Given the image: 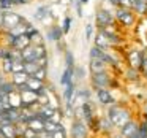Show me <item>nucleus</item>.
<instances>
[{
	"instance_id": "nucleus-1",
	"label": "nucleus",
	"mask_w": 147,
	"mask_h": 138,
	"mask_svg": "<svg viewBox=\"0 0 147 138\" xmlns=\"http://www.w3.org/2000/svg\"><path fill=\"white\" fill-rule=\"evenodd\" d=\"M108 119H109V122L112 124V127H119V128H120L125 122L131 119V113L128 111L127 106H123L122 103L115 102V103H112V105H109Z\"/></svg>"
},
{
	"instance_id": "nucleus-2",
	"label": "nucleus",
	"mask_w": 147,
	"mask_h": 138,
	"mask_svg": "<svg viewBox=\"0 0 147 138\" xmlns=\"http://www.w3.org/2000/svg\"><path fill=\"white\" fill-rule=\"evenodd\" d=\"M112 14H114L115 24H120L122 27H134L139 21V18L131 11V8H123V7H115L112 10Z\"/></svg>"
},
{
	"instance_id": "nucleus-3",
	"label": "nucleus",
	"mask_w": 147,
	"mask_h": 138,
	"mask_svg": "<svg viewBox=\"0 0 147 138\" xmlns=\"http://www.w3.org/2000/svg\"><path fill=\"white\" fill-rule=\"evenodd\" d=\"M112 76L109 70L98 71V73H90V84L93 89H109L112 86Z\"/></svg>"
},
{
	"instance_id": "nucleus-4",
	"label": "nucleus",
	"mask_w": 147,
	"mask_h": 138,
	"mask_svg": "<svg viewBox=\"0 0 147 138\" xmlns=\"http://www.w3.org/2000/svg\"><path fill=\"white\" fill-rule=\"evenodd\" d=\"M114 24H115V19L111 10H108V8H98L96 10V14H95L96 29H101V27H106V26H114Z\"/></svg>"
},
{
	"instance_id": "nucleus-5",
	"label": "nucleus",
	"mask_w": 147,
	"mask_h": 138,
	"mask_svg": "<svg viewBox=\"0 0 147 138\" xmlns=\"http://www.w3.org/2000/svg\"><path fill=\"white\" fill-rule=\"evenodd\" d=\"M24 19H26V18H24L22 14H21V13H16V11H13V10L3 11V32H5V30L13 29L14 26L21 24Z\"/></svg>"
},
{
	"instance_id": "nucleus-6",
	"label": "nucleus",
	"mask_w": 147,
	"mask_h": 138,
	"mask_svg": "<svg viewBox=\"0 0 147 138\" xmlns=\"http://www.w3.org/2000/svg\"><path fill=\"white\" fill-rule=\"evenodd\" d=\"M21 95V102L22 106H35L38 105V94L33 92L30 89H24V90H18Z\"/></svg>"
},
{
	"instance_id": "nucleus-7",
	"label": "nucleus",
	"mask_w": 147,
	"mask_h": 138,
	"mask_svg": "<svg viewBox=\"0 0 147 138\" xmlns=\"http://www.w3.org/2000/svg\"><path fill=\"white\" fill-rule=\"evenodd\" d=\"M33 18H35L38 22L45 24L46 21H51L52 18H54V14H52L51 7H49V5H40V7L35 10V13H33Z\"/></svg>"
},
{
	"instance_id": "nucleus-8",
	"label": "nucleus",
	"mask_w": 147,
	"mask_h": 138,
	"mask_svg": "<svg viewBox=\"0 0 147 138\" xmlns=\"http://www.w3.org/2000/svg\"><path fill=\"white\" fill-rule=\"evenodd\" d=\"M87 133H89V130H87L86 122L76 119L71 125V138H87Z\"/></svg>"
},
{
	"instance_id": "nucleus-9",
	"label": "nucleus",
	"mask_w": 147,
	"mask_h": 138,
	"mask_svg": "<svg viewBox=\"0 0 147 138\" xmlns=\"http://www.w3.org/2000/svg\"><path fill=\"white\" fill-rule=\"evenodd\" d=\"M95 95H96V100H98L100 105L109 106L112 103H115V99L109 89H95Z\"/></svg>"
},
{
	"instance_id": "nucleus-10",
	"label": "nucleus",
	"mask_w": 147,
	"mask_h": 138,
	"mask_svg": "<svg viewBox=\"0 0 147 138\" xmlns=\"http://www.w3.org/2000/svg\"><path fill=\"white\" fill-rule=\"evenodd\" d=\"M46 38H48V41H52V43L60 41V40L63 38V32H62L60 26L52 22L51 26L48 27V30H46Z\"/></svg>"
},
{
	"instance_id": "nucleus-11",
	"label": "nucleus",
	"mask_w": 147,
	"mask_h": 138,
	"mask_svg": "<svg viewBox=\"0 0 147 138\" xmlns=\"http://www.w3.org/2000/svg\"><path fill=\"white\" fill-rule=\"evenodd\" d=\"M26 86L29 87L30 90H33V92H36L38 95H41V94H45L46 90V83H43V81L36 80V78L33 76H29L26 81Z\"/></svg>"
},
{
	"instance_id": "nucleus-12",
	"label": "nucleus",
	"mask_w": 147,
	"mask_h": 138,
	"mask_svg": "<svg viewBox=\"0 0 147 138\" xmlns=\"http://www.w3.org/2000/svg\"><path fill=\"white\" fill-rule=\"evenodd\" d=\"M131 11L138 18H147V0H133Z\"/></svg>"
},
{
	"instance_id": "nucleus-13",
	"label": "nucleus",
	"mask_w": 147,
	"mask_h": 138,
	"mask_svg": "<svg viewBox=\"0 0 147 138\" xmlns=\"http://www.w3.org/2000/svg\"><path fill=\"white\" fill-rule=\"evenodd\" d=\"M89 70H90V73H98V71H106V70H109V67H108V64H106L105 61H101V59H98V57H90Z\"/></svg>"
},
{
	"instance_id": "nucleus-14",
	"label": "nucleus",
	"mask_w": 147,
	"mask_h": 138,
	"mask_svg": "<svg viewBox=\"0 0 147 138\" xmlns=\"http://www.w3.org/2000/svg\"><path fill=\"white\" fill-rule=\"evenodd\" d=\"M138 122L136 121H133V119H130V121H127L123 125L120 127V133H122V137L123 138H130L133 133H136L138 132Z\"/></svg>"
},
{
	"instance_id": "nucleus-15",
	"label": "nucleus",
	"mask_w": 147,
	"mask_h": 138,
	"mask_svg": "<svg viewBox=\"0 0 147 138\" xmlns=\"http://www.w3.org/2000/svg\"><path fill=\"white\" fill-rule=\"evenodd\" d=\"M30 45V38L27 33H21V35H16L13 40V43H11L10 48H14V49H19V51H22L24 48H27V46Z\"/></svg>"
},
{
	"instance_id": "nucleus-16",
	"label": "nucleus",
	"mask_w": 147,
	"mask_h": 138,
	"mask_svg": "<svg viewBox=\"0 0 147 138\" xmlns=\"http://www.w3.org/2000/svg\"><path fill=\"white\" fill-rule=\"evenodd\" d=\"M93 45L101 48V49H111L112 48L109 40H108V37H106L101 30H98V32L95 33V37H93Z\"/></svg>"
},
{
	"instance_id": "nucleus-17",
	"label": "nucleus",
	"mask_w": 147,
	"mask_h": 138,
	"mask_svg": "<svg viewBox=\"0 0 147 138\" xmlns=\"http://www.w3.org/2000/svg\"><path fill=\"white\" fill-rule=\"evenodd\" d=\"M26 125L29 128H32L33 132H36V133H38V132H41L43 127H45V119H41L40 116L35 114V116H32V118L26 122Z\"/></svg>"
},
{
	"instance_id": "nucleus-18",
	"label": "nucleus",
	"mask_w": 147,
	"mask_h": 138,
	"mask_svg": "<svg viewBox=\"0 0 147 138\" xmlns=\"http://www.w3.org/2000/svg\"><path fill=\"white\" fill-rule=\"evenodd\" d=\"M21 61L22 62H35L36 61V54H35V49H33V45H29L27 48H24L21 51Z\"/></svg>"
},
{
	"instance_id": "nucleus-19",
	"label": "nucleus",
	"mask_w": 147,
	"mask_h": 138,
	"mask_svg": "<svg viewBox=\"0 0 147 138\" xmlns=\"http://www.w3.org/2000/svg\"><path fill=\"white\" fill-rule=\"evenodd\" d=\"M74 90H76V86H74V83H70V84H67V86H65V92H63L65 105H73Z\"/></svg>"
},
{
	"instance_id": "nucleus-20",
	"label": "nucleus",
	"mask_w": 147,
	"mask_h": 138,
	"mask_svg": "<svg viewBox=\"0 0 147 138\" xmlns=\"http://www.w3.org/2000/svg\"><path fill=\"white\" fill-rule=\"evenodd\" d=\"M8 106L10 108H21L22 106V102H21V95L18 90H13V92L8 94Z\"/></svg>"
},
{
	"instance_id": "nucleus-21",
	"label": "nucleus",
	"mask_w": 147,
	"mask_h": 138,
	"mask_svg": "<svg viewBox=\"0 0 147 138\" xmlns=\"http://www.w3.org/2000/svg\"><path fill=\"white\" fill-rule=\"evenodd\" d=\"M27 78H29V75L26 73V71H16V73H11V83L14 84V86H22V84H26V81H27Z\"/></svg>"
},
{
	"instance_id": "nucleus-22",
	"label": "nucleus",
	"mask_w": 147,
	"mask_h": 138,
	"mask_svg": "<svg viewBox=\"0 0 147 138\" xmlns=\"http://www.w3.org/2000/svg\"><path fill=\"white\" fill-rule=\"evenodd\" d=\"M0 130L3 132L5 138H18L14 124H11V122H3V124H0Z\"/></svg>"
},
{
	"instance_id": "nucleus-23",
	"label": "nucleus",
	"mask_w": 147,
	"mask_h": 138,
	"mask_svg": "<svg viewBox=\"0 0 147 138\" xmlns=\"http://www.w3.org/2000/svg\"><path fill=\"white\" fill-rule=\"evenodd\" d=\"M30 76H33V78H36V80L46 83V80H48V67H38Z\"/></svg>"
},
{
	"instance_id": "nucleus-24",
	"label": "nucleus",
	"mask_w": 147,
	"mask_h": 138,
	"mask_svg": "<svg viewBox=\"0 0 147 138\" xmlns=\"http://www.w3.org/2000/svg\"><path fill=\"white\" fill-rule=\"evenodd\" d=\"M139 70H136V68L133 67H127V70H125V78H127L130 83H134V81L139 80Z\"/></svg>"
},
{
	"instance_id": "nucleus-25",
	"label": "nucleus",
	"mask_w": 147,
	"mask_h": 138,
	"mask_svg": "<svg viewBox=\"0 0 147 138\" xmlns=\"http://www.w3.org/2000/svg\"><path fill=\"white\" fill-rule=\"evenodd\" d=\"M65 68H70V70H73L74 65H76V61H74V56L73 52L70 51V49H65Z\"/></svg>"
},
{
	"instance_id": "nucleus-26",
	"label": "nucleus",
	"mask_w": 147,
	"mask_h": 138,
	"mask_svg": "<svg viewBox=\"0 0 147 138\" xmlns=\"http://www.w3.org/2000/svg\"><path fill=\"white\" fill-rule=\"evenodd\" d=\"M70 83H74V80H73V70L65 68L63 73H62V78H60V84H62V86H67V84H70Z\"/></svg>"
},
{
	"instance_id": "nucleus-27",
	"label": "nucleus",
	"mask_w": 147,
	"mask_h": 138,
	"mask_svg": "<svg viewBox=\"0 0 147 138\" xmlns=\"http://www.w3.org/2000/svg\"><path fill=\"white\" fill-rule=\"evenodd\" d=\"M60 29H62V32H63V35L70 33V30H71V16L70 14H65L63 16L62 24H60Z\"/></svg>"
},
{
	"instance_id": "nucleus-28",
	"label": "nucleus",
	"mask_w": 147,
	"mask_h": 138,
	"mask_svg": "<svg viewBox=\"0 0 147 138\" xmlns=\"http://www.w3.org/2000/svg\"><path fill=\"white\" fill-rule=\"evenodd\" d=\"M13 90H16V86H14L11 81L8 80H3L2 83H0V92H3V94H10L13 92Z\"/></svg>"
},
{
	"instance_id": "nucleus-29",
	"label": "nucleus",
	"mask_w": 147,
	"mask_h": 138,
	"mask_svg": "<svg viewBox=\"0 0 147 138\" xmlns=\"http://www.w3.org/2000/svg\"><path fill=\"white\" fill-rule=\"evenodd\" d=\"M0 68H2V71L3 73H7V75H10L11 73V65H13V61H11L10 57H5V59H2L0 61Z\"/></svg>"
},
{
	"instance_id": "nucleus-30",
	"label": "nucleus",
	"mask_w": 147,
	"mask_h": 138,
	"mask_svg": "<svg viewBox=\"0 0 147 138\" xmlns=\"http://www.w3.org/2000/svg\"><path fill=\"white\" fill-rule=\"evenodd\" d=\"M43 130L49 132V133L55 132V130H57V122L51 121V119H45V127H43Z\"/></svg>"
},
{
	"instance_id": "nucleus-31",
	"label": "nucleus",
	"mask_w": 147,
	"mask_h": 138,
	"mask_svg": "<svg viewBox=\"0 0 147 138\" xmlns=\"http://www.w3.org/2000/svg\"><path fill=\"white\" fill-rule=\"evenodd\" d=\"M86 76V71H84V68L81 67H78V65H74V68H73V80H82V78Z\"/></svg>"
},
{
	"instance_id": "nucleus-32",
	"label": "nucleus",
	"mask_w": 147,
	"mask_h": 138,
	"mask_svg": "<svg viewBox=\"0 0 147 138\" xmlns=\"http://www.w3.org/2000/svg\"><path fill=\"white\" fill-rule=\"evenodd\" d=\"M38 68V65H36V62H24V71H26L27 75H32L33 71Z\"/></svg>"
},
{
	"instance_id": "nucleus-33",
	"label": "nucleus",
	"mask_w": 147,
	"mask_h": 138,
	"mask_svg": "<svg viewBox=\"0 0 147 138\" xmlns=\"http://www.w3.org/2000/svg\"><path fill=\"white\" fill-rule=\"evenodd\" d=\"M13 2L11 0H0V10L7 11V10H13Z\"/></svg>"
},
{
	"instance_id": "nucleus-34",
	"label": "nucleus",
	"mask_w": 147,
	"mask_h": 138,
	"mask_svg": "<svg viewBox=\"0 0 147 138\" xmlns=\"http://www.w3.org/2000/svg\"><path fill=\"white\" fill-rule=\"evenodd\" d=\"M93 29H95V27H93V24L92 22H87L86 24V40H92V35H93Z\"/></svg>"
},
{
	"instance_id": "nucleus-35",
	"label": "nucleus",
	"mask_w": 147,
	"mask_h": 138,
	"mask_svg": "<svg viewBox=\"0 0 147 138\" xmlns=\"http://www.w3.org/2000/svg\"><path fill=\"white\" fill-rule=\"evenodd\" d=\"M36 132H33L32 128H29V127H26L24 128V132H22V135H21V138H33V137H36Z\"/></svg>"
},
{
	"instance_id": "nucleus-36",
	"label": "nucleus",
	"mask_w": 147,
	"mask_h": 138,
	"mask_svg": "<svg viewBox=\"0 0 147 138\" xmlns=\"http://www.w3.org/2000/svg\"><path fill=\"white\" fill-rule=\"evenodd\" d=\"M35 62H36V65H38V67H48L49 59H48V56H43V57H38Z\"/></svg>"
},
{
	"instance_id": "nucleus-37",
	"label": "nucleus",
	"mask_w": 147,
	"mask_h": 138,
	"mask_svg": "<svg viewBox=\"0 0 147 138\" xmlns=\"http://www.w3.org/2000/svg\"><path fill=\"white\" fill-rule=\"evenodd\" d=\"M5 57H8V46H5V45L0 43V61L5 59Z\"/></svg>"
},
{
	"instance_id": "nucleus-38",
	"label": "nucleus",
	"mask_w": 147,
	"mask_h": 138,
	"mask_svg": "<svg viewBox=\"0 0 147 138\" xmlns=\"http://www.w3.org/2000/svg\"><path fill=\"white\" fill-rule=\"evenodd\" d=\"M52 138H67V133H65V130L57 128L55 132H52Z\"/></svg>"
},
{
	"instance_id": "nucleus-39",
	"label": "nucleus",
	"mask_w": 147,
	"mask_h": 138,
	"mask_svg": "<svg viewBox=\"0 0 147 138\" xmlns=\"http://www.w3.org/2000/svg\"><path fill=\"white\" fill-rule=\"evenodd\" d=\"M119 7H123V8H131V3L133 0H117Z\"/></svg>"
},
{
	"instance_id": "nucleus-40",
	"label": "nucleus",
	"mask_w": 147,
	"mask_h": 138,
	"mask_svg": "<svg viewBox=\"0 0 147 138\" xmlns=\"http://www.w3.org/2000/svg\"><path fill=\"white\" fill-rule=\"evenodd\" d=\"M3 32V11L0 10V33Z\"/></svg>"
},
{
	"instance_id": "nucleus-41",
	"label": "nucleus",
	"mask_w": 147,
	"mask_h": 138,
	"mask_svg": "<svg viewBox=\"0 0 147 138\" xmlns=\"http://www.w3.org/2000/svg\"><path fill=\"white\" fill-rule=\"evenodd\" d=\"M105 2H108L109 5H111L112 8H115V7H119V3H117V0H105Z\"/></svg>"
},
{
	"instance_id": "nucleus-42",
	"label": "nucleus",
	"mask_w": 147,
	"mask_h": 138,
	"mask_svg": "<svg viewBox=\"0 0 147 138\" xmlns=\"http://www.w3.org/2000/svg\"><path fill=\"white\" fill-rule=\"evenodd\" d=\"M142 122L146 124V127H147V114L146 113H142Z\"/></svg>"
},
{
	"instance_id": "nucleus-43",
	"label": "nucleus",
	"mask_w": 147,
	"mask_h": 138,
	"mask_svg": "<svg viewBox=\"0 0 147 138\" xmlns=\"http://www.w3.org/2000/svg\"><path fill=\"white\" fill-rule=\"evenodd\" d=\"M81 3H82V5H87V3H89V0H81Z\"/></svg>"
},
{
	"instance_id": "nucleus-44",
	"label": "nucleus",
	"mask_w": 147,
	"mask_h": 138,
	"mask_svg": "<svg viewBox=\"0 0 147 138\" xmlns=\"http://www.w3.org/2000/svg\"><path fill=\"white\" fill-rule=\"evenodd\" d=\"M144 76H146V80H147V67L144 68Z\"/></svg>"
},
{
	"instance_id": "nucleus-45",
	"label": "nucleus",
	"mask_w": 147,
	"mask_h": 138,
	"mask_svg": "<svg viewBox=\"0 0 147 138\" xmlns=\"http://www.w3.org/2000/svg\"><path fill=\"white\" fill-rule=\"evenodd\" d=\"M33 138H38V135H36V137H33Z\"/></svg>"
},
{
	"instance_id": "nucleus-46",
	"label": "nucleus",
	"mask_w": 147,
	"mask_h": 138,
	"mask_svg": "<svg viewBox=\"0 0 147 138\" xmlns=\"http://www.w3.org/2000/svg\"><path fill=\"white\" fill-rule=\"evenodd\" d=\"M144 51H146V54H147V49H144Z\"/></svg>"
}]
</instances>
